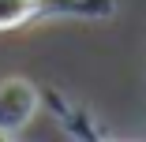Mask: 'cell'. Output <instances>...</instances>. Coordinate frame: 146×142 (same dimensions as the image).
Returning a JSON list of instances; mask_svg holds the SVG:
<instances>
[{"instance_id":"cell-1","label":"cell","mask_w":146,"mask_h":142,"mask_svg":"<svg viewBox=\"0 0 146 142\" xmlns=\"http://www.w3.org/2000/svg\"><path fill=\"white\" fill-rule=\"evenodd\" d=\"M116 15V0H0V30H19L30 22H98Z\"/></svg>"},{"instance_id":"cell-2","label":"cell","mask_w":146,"mask_h":142,"mask_svg":"<svg viewBox=\"0 0 146 142\" xmlns=\"http://www.w3.org/2000/svg\"><path fill=\"white\" fill-rule=\"evenodd\" d=\"M41 90L30 79H0V135H19L34 120Z\"/></svg>"},{"instance_id":"cell-3","label":"cell","mask_w":146,"mask_h":142,"mask_svg":"<svg viewBox=\"0 0 146 142\" xmlns=\"http://www.w3.org/2000/svg\"><path fill=\"white\" fill-rule=\"evenodd\" d=\"M41 101H49L52 116L60 120V127H64L75 142H105V138H101V131H98V124L86 116L82 108H75L71 101H64L56 90H41Z\"/></svg>"},{"instance_id":"cell-4","label":"cell","mask_w":146,"mask_h":142,"mask_svg":"<svg viewBox=\"0 0 146 142\" xmlns=\"http://www.w3.org/2000/svg\"><path fill=\"white\" fill-rule=\"evenodd\" d=\"M0 142H11V135H0Z\"/></svg>"}]
</instances>
